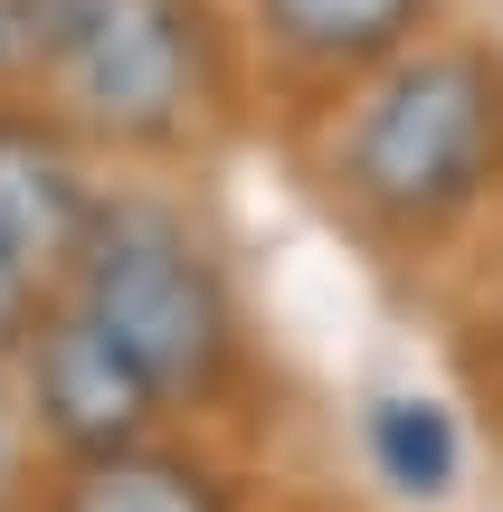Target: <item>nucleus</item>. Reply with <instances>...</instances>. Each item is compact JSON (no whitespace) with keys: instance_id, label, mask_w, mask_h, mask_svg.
Segmentation results:
<instances>
[{"instance_id":"nucleus-10","label":"nucleus","mask_w":503,"mask_h":512,"mask_svg":"<svg viewBox=\"0 0 503 512\" xmlns=\"http://www.w3.org/2000/svg\"><path fill=\"white\" fill-rule=\"evenodd\" d=\"M29 285H38V275L0 247V342H10V332H29Z\"/></svg>"},{"instance_id":"nucleus-2","label":"nucleus","mask_w":503,"mask_h":512,"mask_svg":"<svg viewBox=\"0 0 503 512\" xmlns=\"http://www.w3.org/2000/svg\"><path fill=\"white\" fill-rule=\"evenodd\" d=\"M67 275H76L67 304H86L95 323L162 380V399H190V389H209L228 370L238 323H228L219 266L200 256V238H190L171 209H152V200H95L86 247H76Z\"/></svg>"},{"instance_id":"nucleus-5","label":"nucleus","mask_w":503,"mask_h":512,"mask_svg":"<svg viewBox=\"0 0 503 512\" xmlns=\"http://www.w3.org/2000/svg\"><path fill=\"white\" fill-rule=\"evenodd\" d=\"M86 219H95V190L67 162V143H48L38 124H0V247L29 275H57L86 247Z\"/></svg>"},{"instance_id":"nucleus-3","label":"nucleus","mask_w":503,"mask_h":512,"mask_svg":"<svg viewBox=\"0 0 503 512\" xmlns=\"http://www.w3.org/2000/svg\"><path fill=\"white\" fill-rule=\"evenodd\" d=\"M38 67L114 143H171L200 114V19L190 0H29Z\"/></svg>"},{"instance_id":"nucleus-1","label":"nucleus","mask_w":503,"mask_h":512,"mask_svg":"<svg viewBox=\"0 0 503 512\" xmlns=\"http://www.w3.org/2000/svg\"><path fill=\"white\" fill-rule=\"evenodd\" d=\"M494 162H503V76L466 48L390 57V76L342 124V190L399 228L456 219L494 181Z\"/></svg>"},{"instance_id":"nucleus-4","label":"nucleus","mask_w":503,"mask_h":512,"mask_svg":"<svg viewBox=\"0 0 503 512\" xmlns=\"http://www.w3.org/2000/svg\"><path fill=\"white\" fill-rule=\"evenodd\" d=\"M29 389H38V418L67 456H105V446H133L162 408V380L95 323L86 304L48 313L29 342Z\"/></svg>"},{"instance_id":"nucleus-8","label":"nucleus","mask_w":503,"mask_h":512,"mask_svg":"<svg viewBox=\"0 0 503 512\" xmlns=\"http://www.w3.org/2000/svg\"><path fill=\"white\" fill-rule=\"evenodd\" d=\"M371 456L399 494L437 503L456 484V418L437 399H371Z\"/></svg>"},{"instance_id":"nucleus-7","label":"nucleus","mask_w":503,"mask_h":512,"mask_svg":"<svg viewBox=\"0 0 503 512\" xmlns=\"http://www.w3.org/2000/svg\"><path fill=\"white\" fill-rule=\"evenodd\" d=\"M48 512H228V484L190 456L162 446H105V456H76V475L57 484Z\"/></svg>"},{"instance_id":"nucleus-6","label":"nucleus","mask_w":503,"mask_h":512,"mask_svg":"<svg viewBox=\"0 0 503 512\" xmlns=\"http://www.w3.org/2000/svg\"><path fill=\"white\" fill-rule=\"evenodd\" d=\"M428 0H257V29L295 67H371L399 57Z\"/></svg>"},{"instance_id":"nucleus-9","label":"nucleus","mask_w":503,"mask_h":512,"mask_svg":"<svg viewBox=\"0 0 503 512\" xmlns=\"http://www.w3.org/2000/svg\"><path fill=\"white\" fill-rule=\"evenodd\" d=\"M19 67H38V19H29V0H0V76H19Z\"/></svg>"}]
</instances>
